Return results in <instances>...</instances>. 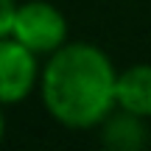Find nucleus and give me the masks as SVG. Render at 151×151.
<instances>
[{"label": "nucleus", "instance_id": "nucleus-1", "mask_svg": "<svg viewBox=\"0 0 151 151\" xmlns=\"http://www.w3.org/2000/svg\"><path fill=\"white\" fill-rule=\"evenodd\" d=\"M118 73L106 50L92 42H67L45 56L39 98L65 129H95L118 109Z\"/></svg>", "mask_w": 151, "mask_h": 151}, {"label": "nucleus", "instance_id": "nucleus-2", "mask_svg": "<svg viewBox=\"0 0 151 151\" xmlns=\"http://www.w3.org/2000/svg\"><path fill=\"white\" fill-rule=\"evenodd\" d=\"M67 34H70V25L59 6L48 3V0H20L17 22L9 37L22 42L39 56H50L53 50L70 42Z\"/></svg>", "mask_w": 151, "mask_h": 151}, {"label": "nucleus", "instance_id": "nucleus-3", "mask_svg": "<svg viewBox=\"0 0 151 151\" xmlns=\"http://www.w3.org/2000/svg\"><path fill=\"white\" fill-rule=\"evenodd\" d=\"M42 56L22 42L6 37L0 39V101L6 106L22 104L42 81Z\"/></svg>", "mask_w": 151, "mask_h": 151}, {"label": "nucleus", "instance_id": "nucleus-4", "mask_svg": "<svg viewBox=\"0 0 151 151\" xmlns=\"http://www.w3.org/2000/svg\"><path fill=\"white\" fill-rule=\"evenodd\" d=\"M118 109L137 115L148 120L151 118V65L140 62L118 73Z\"/></svg>", "mask_w": 151, "mask_h": 151}, {"label": "nucleus", "instance_id": "nucleus-5", "mask_svg": "<svg viewBox=\"0 0 151 151\" xmlns=\"http://www.w3.org/2000/svg\"><path fill=\"white\" fill-rule=\"evenodd\" d=\"M104 148L106 151H143L146 146V129L143 118L115 109L104 120Z\"/></svg>", "mask_w": 151, "mask_h": 151}, {"label": "nucleus", "instance_id": "nucleus-6", "mask_svg": "<svg viewBox=\"0 0 151 151\" xmlns=\"http://www.w3.org/2000/svg\"><path fill=\"white\" fill-rule=\"evenodd\" d=\"M17 11H20V0H0V39L11 34L17 22Z\"/></svg>", "mask_w": 151, "mask_h": 151}]
</instances>
